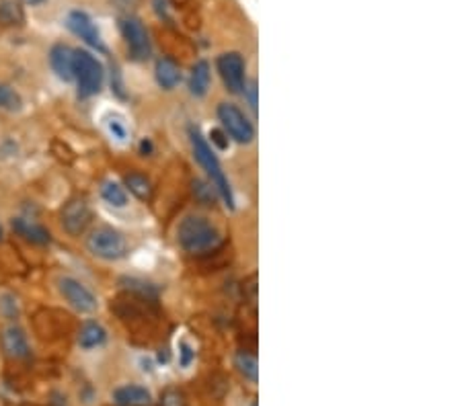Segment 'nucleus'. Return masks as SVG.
Masks as SVG:
<instances>
[{
	"label": "nucleus",
	"mask_w": 462,
	"mask_h": 406,
	"mask_svg": "<svg viewBox=\"0 0 462 406\" xmlns=\"http://www.w3.org/2000/svg\"><path fill=\"white\" fill-rule=\"evenodd\" d=\"M101 197H103V201H105L107 205L117 208V210H122V208H125L130 203V197H127V191H125L124 185H120L117 181H111V178L103 181Z\"/></svg>",
	"instance_id": "a211bd4d"
},
{
	"label": "nucleus",
	"mask_w": 462,
	"mask_h": 406,
	"mask_svg": "<svg viewBox=\"0 0 462 406\" xmlns=\"http://www.w3.org/2000/svg\"><path fill=\"white\" fill-rule=\"evenodd\" d=\"M66 25H68V29H70L72 33L76 37H80L87 46L99 50V52H105V43H103V39H101V33H99L97 25L93 23V18H90L87 13H83V11H72L70 15H68V18H66Z\"/></svg>",
	"instance_id": "9b49d317"
},
{
	"label": "nucleus",
	"mask_w": 462,
	"mask_h": 406,
	"mask_svg": "<svg viewBox=\"0 0 462 406\" xmlns=\"http://www.w3.org/2000/svg\"><path fill=\"white\" fill-rule=\"evenodd\" d=\"M0 347H2V353L9 359H15V361H23L31 355V345H29L27 333L19 324H9L2 328Z\"/></svg>",
	"instance_id": "9d476101"
},
{
	"label": "nucleus",
	"mask_w": 462,
	"mask_h": 406,
	"mask_svg": "<svg viewBox=\"0 0 462 406\" xmlns=\"http://www.w3.org/2000/svg\"><path fill=\"white\" fill-rule=\"evenodd\" d=\"M177 242L185 252H208L222 242V236L204 215H185L177 226Z\"/></svg>",
	"instance_id": "f257e3e1"
},
{
	"label": "nucleus",
	"mask_w": 462,
	"mask_h": 406,
	"mask_svg": "<svg viewBox=\"0 0 462 406\" xmlns=\"http://www.w3.org/2000/svg\"><path fill=\"white\" fill-rule=\"evenodd\" d=\"M27 4H39V2H43V0H25Z\"/></svg>",
	"instance_id": "bb28decb"
},
{
	"label": "nucleus",
	"mask_w": 462,
	"mask_h": 406,
	"mask_svg": "<svg viewBox=\"0 0 462 406\" xmlns=\"http://www.w3.org/2000/svg\"><path fill=\"white\" fill-rule=\"evenodd\" d=\"M23 105V99L17 90L13 87H6V85H0V111H9V113H15Z\"/></svg>",
	"instance_id": "4be33fe9"
},
{
	"label": "nucleus",
	"mask_w": 462,
	"mask_h": 406,
	"mask_svg": "<svg viewBox=\"0 0 462 406\" xmlns=\"http://www.w3.org/2000/svg\"><path fill=\"white\" fill-rule=\"evenodd\" d=\"M154 76H157V82L162 90H173L177 89L179 82H181V68L175 60L171 58H160L157 62V70H154Z\"/></svg>",
	"instance_id": "f3484780"
},
{
	"label": "nucleus",
	"mask_w": 462,
	"mask_h": 406,
	"mask_svg": "<svg viewBox=\"0 0 462 406\" xmlns=\"http://www.w3.org/2000/svg\"><path fill=\"white\" fill-rule=\"evenodd\" d=\"M87 250L93 257L113 263L120 261L127 255V242H125L124 234L117 232L111 226H97L89 232L87 236Z\"/></svg>",
	"instance_id": "20e7f679"
},
{
	"label": "nucleus",
	"mask_w": 462,
	"mask_h": 406,
	"mask_svg": "<svg viewBox=\"0 0 462 406\" xmlns=\"http://www.w3.org/2000/svg\"><path fill=\"white\" fill-rule=\"evenodd\" d=\"M56 285H58L60 296L64 298V301L70 306L74 312H78V314H93V312H97V308H99L97 296L80 279H76L72 275H62L56 282Z\"/></svg>",
	"instance_id": "39448f33"
},
{
	"label": "nucleus",
	"mask_w": 462,
	"mask_h": 406,
	"mask_svg": "<svg viewBox=\"0 0 462 406\" xmlns=\"http://www.w3.org/2000/svg\"><path fill=\"white\" fill-rule=\"evenodd\" d=\"M13 232L21 236L23 240H27L29 245H37V247H43V245H50V230L43 228L41 224H37L33 220H27V218H13L11 222Z\"/></svg>",
	"instance_id": "f8f14e48"
},
{
	"label": "nucleus",
	"mask_w": 462,
	"mask_h": 406,
	"mask_svg": "<svg viewBox=\"0 0 462 406\" xmlns=\"http://www.w3.org/2000/svg\"><path fill=\"white\" fill-rule=\"evenodd\" d=\"M0 312H2L4 316L9 318V320H13V318H17V314H19L17 300H15L13 296H9V294H4V296L0 298Z\"/></svg>",
	"instance_id": "b1692460"
},
{
	"label": "nucleus",
	"mask_w": 462,
	"mask_h": 406,
	"mask_svg": "<svg viewBox=\"0 0 462 406\" xmlns=\"http://www.w3.org/2000/svg\"><path fill=\"white\" fill-rule=\"evenodd\" d=\"M234 365H236V370L241 371V375L245 378V380H249L251 384H257V380H259V363H257V357H253L251 353H238L236 355V359H234Z\"/></svg>",
	"instance_id": "6ab92c4d"
},
{
	"label": "nucleus",
	"mask_w": 462,
	"mask_h": 406,
	"mask_svg": "<svg viewBox=\"0 0 462 406\" xmlns=\"http://www.w3.org/2000/svg\"><path fill=\"white\" fill-rule=\"evenodd\" d=\"M107 341V331L103 328V324H99L97 320H87L80 331H78V347L90 351V349H97L101 345H105Z\"/></svg>",
	"instance_id": "2eb2a0df"
},
{
	"label": "nucleus",
	"mask_w": 462,
	"mask_h": 406,
	"mask_svg": "<svg viewBox=\"0 0 462 406\" xmlns=\"http://www.w3.org/2000/svg\"><path fill=\"white\" fill-rule=\"evenodd\" d=\"M218 119L226 136L238 144H249L255 138V127L249 122V117L232 103H220L218 105Z\"/></svg>",
	"instance_id": "423d86ee"
},
{
	"label": "nucleus",
	"mask_w": 462,
	"mask_h": 406,
	"mask_svg": "<svg viewBox=\"0 0 462 406\" xmlns=\"http://www.w3.org/2000/svg\"><path fill=\"white\" fill-rule=\"evenodd\" d=\"M125 189H130V193H134L138 199H148L152 195V185L150 181L140 175V173H130L124 178Z\"/></svg>",
	"instance_id": "aec40b11"
},
{
	"label": "nucleus",
	"mask_w": 462,
	"mask_h": 406,
	"mask_svg": "<svg viewBox=\"0 0 462 406\" xmlns=\"http://www.w3.org/2000/svg\"><path fill=\"white\" fill-rule=\"evenodd\" d=\"M120 29L125 39L127 52L134 60H146L152 48H150V37L144 27V23L136 17H122L120 18Z\"/></svg>",
	"instance_id": "1a4fd4ad"
},
{
	"label": "nucleus",
	"mask_w": 462,
	"mask_h": 406,
	"mask_svg": "<svg viewBox=\"0 0 462 406\" xmlns=\"http://www.w3.org/2000/svg\"><path fill=\"white\" fill-rule=\"evenodd\" d=\"M194 359H196L194 347H191L187 341H181V343H179V363H181V368H189Z\"/></svg>",
	"instance_id": "393cba45"
},
{
	"label": "nucleus",
	"mask_w": 462,
	"mask_h": 406,
	"mask_svg": "<svg viewBox=\"0 0 462 406\" xmlns=\"http://www.w3.org/2000/svg\"><path fill=\"white\" fill-rule=\"evenodd\" d=\"M189 138H191V148H194V156L199 162V166L206 171V175L210 178L212 187L216 189V193L222 197V201L226 203L229 210H234V195H232L231 183L224 175L222 166H220V160L216 156V152L212 150L210 141L206 140L197 129H189Z\"/></svg>",
	"instance_id": "f03ea898"
},
{
	"label": "nucleus",
	"mask_w": 462,
	"mask_h": 406,
	"mask_svg": "<svg viewBox=\"0 0 462 406\" xmlns=\"http://www.w3.org/2000/svg\"><path fill=\"white\" fill-rule=\"evenodd\" d=\"M210 138H212L214 144H218L220 150H226V148H229V138H226L224 129H212V132H210Z\"/></svg>",
	"instance_id": "a878e982"
},
{
	"label": "nucleus",
	"mask_w": 462,
	"mask_h": 406,
	"mask_svg": "<svg viewBox=\"0 0 462 406\" xmlns=\"http://www.w3.org/2000/svg\"><path fill=\"white\" fill-rule=\"evenodd\" d=\"M72 78L78 85L80 97H93L103 89L105 70L103 64L87 50H74V64H72Z\"/></svg>",
	"instance_id": "7ed1b4c3"
},
{
	"label": "nucleus",
	"mask_w": 462,
	"mask_h": 406,
	"mask_svg": "<svg viewBox=\"0 0 462 406\" xmlns=\"http://www.w3.org/2000/svg\"><path fill=\"white\" fill-rule=\"evenodd\" d=\"M90 220H93V212H90V205L87 203V199L83 197H72L70 201L64 203L62 212H60V224L62 230L76 238L80 234H85L87 228L90 226Z\"/></svg>",
	"instance_id": "6e6552de"
},
{
	"label": "nucleus",
	"mask_w": 462,
	"mask_h": 406,
	"mask_svg": "<svg viewBox=\"0 0 462 406\" xmlns=\"http://www.w3.org/2000/svg\"><path fill=\"white\" fill-rule=\"evenodd\" d=\"M111 398H113L115 406H148L152 402L150 390L138 386V384H127V386L115 388Z\"/></svg>",
	"instance_id": "ddd939ff"
},
{
	"label": "nucleus",
	"mask_w": 462,
	"mask_h": 406,
	"mask_svg": "<svg viewBox=\"0 0 462 406\" xmlns=\"http://www.w3.org/2000/svg\"><path fill=\"white\" fill-rule=\"evenodd\" d=\"M23 21V11L15 0H0V25H15Z\"/></svg>",
	"instance_id": "412c9836"
},
{
	"label": "nucleus",
	"mask_w": 462,
	"mask_h": 406,
	"mask_svg": "<svg viewBox=\"0 0 462 406\" xmlns=\"http://www.w3.org/2000/svg\"><path fill=\"white\" fill-rule=\"evenodd\" d=\"M212 85V68L206 60H199L196 66L191 68V76H189V92L196 99H204L210 90Z\"/></svg>",
	"instance_id": "dca6fc26"
},
{
	"label": "nucleus",
	"mask_w": 462,
	"mask_h": 406,
	"mask_svg": "<svg viewBox=\"0 0 462 406\" xmlns=\"http://www.w3.org/2000/svg\"><path fill=\"white\" fill-rule=\"evenodd\" d=\"M251 406H257V402H255V405H251Z\"/></svg>",
	"instance_id": "c85d7f7f"
},
{
	"label": "nucleus",
	"mask_w": 462,
	"mask_h": 406,
	"mask_svg": "<svg viewBox=\"0 0 462 406\" xmlns=\"http://www.w3.org/2000/svg\"><path fill=\"white\" fill-rule=\"evenodd\" d=\"M2 236H4V230H2V224H0V240H2Z\"/></svg>",
	"instance_id": "cd10ccee"
},
{
	"label": "nucleus",
	"mask_w": 462,
	"mask_h": 406,
	"mask_svg": "<svg viewBox=\"0 0 462 406\" xmlns=\"http://www.w3.org/2000/svg\"><path fill=\"white\" fill-rule=\"evenodd\" d=\"M216 68L220 72V78L229 92L241 95L247 90V64L241 53H222L216 62Z\"/></svg>",
	"instance_id": "0eeeda50"
},
{
	"label": "nucleus",
	"mask_w": 462,
	"mask_h": 406,
	"mask_svg": "<svg viewBox=\"0 0 462 406\" xmlns=\"http://www.w3.org/2000/svg\"><path fill=\"white\" fill-rule=\"evenodd\" d=\"M107 129H109V134L115 138L117 141H125L127 140V127L122 119H117V117H111L109 122H107Z\"/></svg>",
	"instance_id": "5701e85b"
},
{
	"label": "nucleus",
	"mask_w": 462,
	"mask_h": 406,
	"mask_svg": "<svg viewBox=\"0 0 462 406\" xmlns=\"http://www.w3.org/2000/svg\"><path fill=\"white\" fill-rule=\"evenodd\" d=\"M72 64H74V50L66 43H56L50 50V66L60 80L64 82L72 80Z\"/></svg>",
	"instance_id": "4468645a"
}]
</instances>
